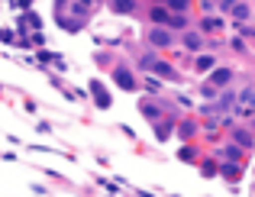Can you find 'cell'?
<instances>
[{
  "label": "cell",
  "mask_w": 255,
  "mask_h": 197,
  "mask_svg": "<svg viewBox=\"0 0 255 197\" xmlns=\"http://www.w3.org/2000/svg\"><path fill=\"white\" fill-rule=\"evenodd\" d=\"M200 91H204V97H217V87H213V84H204Z\"/></svg>",
  "instance_id": "cell-17"
},
{
  "label": "cell",
  "mask_w": 255,
  "mask_h": 197,
  "mask_svg": "<svg viewBox=\"0 0 255 197\" xmlns=\"http://www.w3.org/2000/svg\"><path fill=\"white\" fill-rule=\"evenodd\" d=\"M223 175H226V178H236L239 168H236V165H223Z\"/></svg>",
  "instance_id": "cell-16"
},
{
  "label": "cell",
  "mask_w": 255,
  "mask_h": 197,
  "mask_svg": "<svg viewBox=\"0 0 255 197\" xmlns=\"http://www.w3.org/2000/svg\"><path fill=\"white\" fill-rule=\"evenodd\" d=\"M158 3H165V6H171V10H178V13H184V10H191V0H158Z\"/></svg>",
  "instance_id": "cell-8"
},
{
  "label": "cell",
  "mask_w": 255,
  "mask_h": 197,
  "mask_svg": "<svg viewBox=\"0 0 255 197\" xmlns=\"http://www.w3.org/2000/svg\"><path fill=\"white\" fill-rule=\"evenodd\" d=\"M239 107H249V110H255V87H246L243 97H239Z\"/></svg>",
  "instance_id": "cell-7"
},
{
  "label": "cell",
  "mask_w": 255,
  "mask_h": 197,
  "mask_svg": "<svg viewBox=\"0 0 255 197\" xmlns=\"http://www.w3.org/2000/svg\"><path fill=\"white\" fill-rule=\"evenodd\" d=\"M113 78H117L120 87H126V91H136V78H132L126 68H117V74H113Z\"/></svg>",
  "instance_id": "cell-2"
},
{
  "label": "cell",
  "mask_w": 255,
  "mask_h": 197,
  "mask_svg": "<svg viewBox=\"0 0 255 197\" xmlns=\"http://www.w3.org/2000/svg\"><path fill=\"white\" fill-rule=\"evenodd\" d=\"M194 65H197V71H213L217 58H213V55H197V62H194Z\"/></svg>",
  "instance_id": "cell-5"
},
{
  "label": "cell",
  "mask_w": 255,
  "mask_h": 197,
  "mask_svg": "<svg viewBox=\"0 0 255 197\" xmlns=\"http://www.w3.org/2000/svg\"><path fill=\"white\" fill-rule=\"evenodd\" d=\"M220 26H223V23H220L217 16H207V19H204V29H207V32H217Z\"/></svg>",
  "instance_id": "cell-13"
},
{
  "label": "cell",
  "mask_w": 255,
  "mask_h": 197,
  "mask_svg": "<svg viewBox=\"0 0 255 197\" xmlns=\"http://www.w3.org/2000/svg\"><path fill=\"white\" fill-rule=\"evenodd\" d=\"M233 139H236V142H239L243 149H249V146H252V136L246 133V130H236V133H233Z\"/></svg>",
  "instance_id": "cell-10"
},
{
  "label": "cell",
  "mask_w": 255,
  "mask_h": 197,
  "mask_svg": "<svg viewBox=\"0 0 255 197\" xmlns=\"http://www.w3.org/2000/svg\"><path fill=\"white\" fill-rule=\"evenodd\" d=\"M94 100H97L100 107H110V94H107L100 84H94Z\"/></svg>",
  "instance_id": "cell-9"
},
{
  "label": "cell",
  "mask_w": 255,
  "mask_h": 197,
  "mask_svg": "<svg viewBox=\"0 0 255 197\" xmlns=\"http://www.w3.org/2000/svg\"><path fill=\"white\" fill-rule=\"evenodd\" d=\"M113 10H117V13H129L132 10V0H113Z\"/></svg>",
  "instance_id": "cell-11"
},
{
  "label": "cell",
  "mask_w": 255,
  "mask_h": 197,
  "mask_svg": "<svg viewBox=\"0 0 255 197\" xmlns=\"http://www.w3.org/2000/svg\"><path fill=\"white\" fill-rule=\"evenodd\" d=\"M142 113H145V120H158V110L152 104H142Z\"/></svg>",
  "instance_id": "cell-14"
},
{
  "label": "cell",
  "mask_w": 255,
  "mask_h": 197,
  "mask_svg": "<svg viewBox=\"0 0 255 197\" xmlns=\"http://www.w3.org/2000/svg\"><path fill=\"white\" fill-rule=\"evenodd\" d=\"M230 78H233V74H230V68H217V71L210 74V84H213V87H220V84H226Z\"/></svg>",
  "instance_id": "cell-4"
},
{
  "label": "cell",
  "mask_w": 255,
  "mask_h": 197,
  "mask_svg": "<svg viewBox=\"0 0 255 197\" xmlns=\"http://www.w3.org/2000/svg\"><path fill=\"white\" fill-rule=\"evenodd\" d=\"M145 91H152V94H158V91H162V84H158V81H155V78H149V81H145Z\"/></svg>",
  "instance_id": "cell-15"
},
{
  "label": "cell",
  "mask_w": 255,
  "mask_h": 197,
  "mask_svg": "<svg viewBox=\"0 0 255 197\" xmlns=\"http://www.w3.org/2000/svg\"><path fill=\"white\" fill-rule=\"evenodd\" d=\"M233 16H236V19H249V6H246V3H236V6H233Z\"/></svg>",
  "instance_id": "cell-12"
},
{
  "label": "cell",
  "mask_w": 255,
  "mask_h": 197,
  "mask_svg": "<svg viewBox=\"0 0 255 197\" xmlns=\"http://www.w3.org/2000/svg\"><path fill=\"white\" fill-rule=\"evenodd\" d=\"M181 42H184V45H187V49H194V52H197V49H200V45H204V39H200V36H197V32H184V39H181Z\"/></svg>",
  "instance_id": "cell-6"
},
{
  "label": "cell",
  "mask_w": 255,
  "mask_h": 197,
  "mask_svg": "<svg viewBox=\"0 0 255 197\" xmlns=\"http://www.w3.org/2000/svg\"><path fill=\"white\" fill-rule=\"evenodd\" d=\"M171 16L174 13H168L165 6H152V23L155 26H171Z\"/></svg>",
  "instance_id": "cell-3"
},
{
  "label": "cell",
  "mask_w": 255,
  "mask_h": 197,
  "mask_svg": "<svg viewBox=\"0 0 255 197\" xmlns=\"http://www.w3.org/2000/svg\"><path fill=\"white\" fill-rule=\"evenodd\" d=\"M149 42L152 45H171V32H168V26H152V32H149Z\"/></svg>",
  "instance_id": "cell-1"
}]
</instances>
